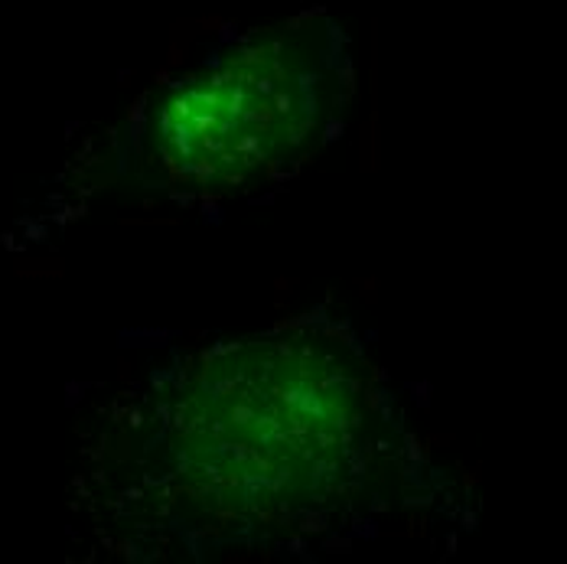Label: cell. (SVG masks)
<instances>
[{
  "mask_svg": "<svg viewBox=\"0 0 567 564\" xmlns=\"http://www.w3.org/2000/svg\"><path fill=\"white\" fill-rule=\"evenodd\" d=\"M114 522L147 552H251L359 525L401 434L375 369L327 320L167 366L117 418Z\"/></svg>",
  "mask_w": 567,
  "mask_h": 564,
  "instance_id": "1",
  "label": "cell"
},
{
  "mask_svg": "<svg viewBox=\"0 0 567 564\" xmlns=\"http://www.w3.org/2000/svg\"><path fill=\"white\" fill-rule=\"evenodd\" d=\"M352 99L330 17L258 30L167 82L137 117L141 176L183 193L271 183L317 154Z\"/></svg>",
  "mask_w": 567,
  "mask_h": 564,
  "instance_id": "2",
  "label": "cell"
}]
</instances>
